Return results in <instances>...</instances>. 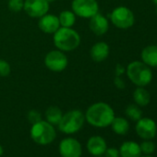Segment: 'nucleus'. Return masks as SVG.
I'll use <instances>...</instances> for the list:
<instances>
[{
    "mask_svg": "<svg viewBox=\"0 0 157 157\" xmlns=\"http://www.w3.org/2000/svg\"><path fill=\"white\" fill-rule=\"evenodd\" d=\"M84 116L85 120L93 127L106 128L115 118V112L108 104L98 102L89 106Z\"/></svg>",
    "mask_w": 157,
    "mask_h": 157,
    "instance_id": "1",
    "label": "nucleus"
},
{
    "mask_svg": "<svg viewBox=\"0 0 157 157\" xmlns=\"http://www.w3.org/2000/svg\"><path fill=\"white\" fill-rule=\"evenodd\" d=\"M54 44L62 52H70L77 49L81 44V36L72 28L60 27L54 33Z\"/></svg>",
    "mask_w": 157,
    "mask_h": 157,
    "instance_id": "2",
    "label": "nucleus"
},
{
    "mask_svg": "<svg viewBox=\"0 0 157 157\" xmlns=\"http://www.w3.org/2000/svg\"><path fill=\"white\" fill-rule=\"evenodd\" d=\"M127 75L132 83L138 87H145L152 80V71L141 61H133L127 67Z\"/></svg>",
    "mask_w": 157,
    "mask_h": 157,
    "instance_id": "3",
    "label": "nucleus"
},
{
    "mask_svg": "<svg viewBox=\"0 0 157 157\" xmlns=\"http://www.w3.org/2000/svg\"><path fill=\"white\" fill-rule=\"evenodd\" d=\"M85 121V116L81 110L73 109L63 114L57 127L61 132L70 135L81 130Z\"/></svg>",
    "mask_w": 157,
    "mask_h": 157,
    "instance_id": "4",
    "label": "nucleus"
},
{
    "mask_svg": "<svg viewBox=\"0 0 157 157\" xmlns=\"http://www.w3.org/2000/svg\"><path fill=\"white\" fill-rule=\"evenodd\" d=\"M30 134L32 140L39 145H48L56 137L55 126L43 119L32 125Z\"/></svg>",
    "mask_w": 157,
    "mask_h": 157,
    "instance_id": "5",
    "label": "nucleus"
},
{
    "mask_svg": "<svg viewBox=\"0 0 157 157\" xmlns=\"http://www.w3.org/2000/svg\"><path fill=\"white\" fill-rule=\"evenodd\" d=\"M71 9L76 16L83 19H91L98 13L99 5L96 0H73Z\"/></svg>",
    "mask_w": 157,
    "mask_h": 157,
    "instance_id": "6",
    "label": "nucleus"
},
{
    "mask_svg": "<svg viewBox=\"0 0 157 157\" xmlns=\"http://www.w3.org/2000/svg\"><path fill=\"white\" fill-rule=\"evenodd\" d=\"M112 23L119 29H128L133 26L135 17L133 12L127 7H117L110 14Z\"/></svg>",
    "mask_w": 157,
    "mask_h": 157,
    "instance_id": "7",
    "label": "nucleus"
},
{
    "mask_svg": "<svg viewBox=\"0 0 157 157\" xmlns=\"http://www.w3.org/2000/svg\"><path fill=\"white\" fill-rule=\"evenodd\" d=\"M68 60L66 54L60 50H52L44 57L45 67L54 72H61L67 67Z\"/></svg>",
    "mask_w": 157,
    "mask_h": 157,
    "instance_id": "8",
    "label": "nucleus"
},
{
    "mask_svg": "<svg viewBox=\"0 0 157 157\" xmlns=\"http://www.w3.org/2000/svg\"><path fill=\"white\" fill-rule=\"evenodd\" d=\"M58 151L61 157H82V155L81 142L72 137L63 139L59 143Z\"/></svg>",
    "mask_w": 157,
    "mask_h": 157,
    "instance_id": "9",
    "label": "nucleus"
},
{
    "mask_svg": "<svg viewBox=\"0 0 157 157\" xmlns=\"http://www.w3.org/2000/svg\"><path fill=\"white\" fill-rule=\"evenodd\" d=\"M136 133L142 140H152L157 133V126L153 119L150 117H141L135 126Z\"/></svg>",
    "mask_w": 157,
    "mask_h": 157,
    "instance_id": "10",
    "label": "nucleus"
},
{
    "mask_svg": "<svg viewBox=\"0 0 157 157\" xmlns=\"http://www.w3.org/2000/svg\"><path fill=\"white\" fill-rule=\"evenodd\" d=\"M49 2L47 0H24L23 10L31 18H41L49 10Z\"/></svg>",
    "mask_w": 157,
    "mask_h": 157,
    "instance_id": "11",
    "label": "nucleus"
},
{
    "mask_svg": "<svg viewBox=\"0 0 157 157\" xmlns=\"http://www.w3.org/2000/svg\"><path fill=\"white\" fill-rule=\"evenodd\" d=\"M39 19L40 20L38 22V27L44 33L54 34L60 28L58 17L54 14L46 13L45 15H44Z\"/></svg>",
    "mask_w": 157,
    "mask_h": 157,
    "instance_id": "12",
    "label": "nucleus"
},
{
    "mask_svg": "<svg viewBox=\"0 0 157 157\" xmlns=\"http://www.w3.org/2000/svg\"><path fill=\"white\" fill-rule=\"evenodd\" d=\"M89 27L95 35L101 36L107 33L109 29V23L107 19L98 12L90 19Z\"/></svg>",
    "mask_w": 157,
    "mask_h": 157,
    "instance_id": "13",
    "label": "nucleus"
},
{
    "mask_svg": "<svg viewBox=\"0 0 157 157\" xmlns=\"http://www.w3.org/2000/svg\"><path fill=\"white\" fill-rule=\"evenodd\" d=\"M86 148L92 155L98 156V155H103L105 153V150L107 149V144L103 137L95 135L88 140Z\"/></svg>",
    "mask_w": 157,
    "mask_h": 157,
    "instance_id": "14",
    "label": "nucleus"
},
{
    "mask_svg": "<svg viewBox=\"0 0 157 157\" xmlns=\"http://www.w3.org/2000/svg\"><path fill=\"white\" fill-rule=\"evenodd\" d=\"M90 56L94 62L100 63L105 61L109 56L108 44L105 42L95 43L90 50Z\"/></svg>",
    "mask_w": 157,
    "mask_h": 157,
    "instance_id": "15",
    "label": "nucleus"
},
{
    "mask_svg": "<svg viewBox=\"0 0 157 157\" xmlns=\"http://www.w3.org/2000/svg\"><path fill=\"white\" fill-rule=\"evenodd\" d=\"M118 151L120 157H140L142 154L140 144L132 140L123 142Z\"/></svg>",
    "mask_w": 157,
    "mask_h": 157,
    "instance_id": "16",
    "label": "nucleus"
},
{
    "mask_svg": "<svg viewBox=\"0 0 157 157\" xmlns=\"http://www.w3.org/2000/svg\"><path fill=\"white\" fill-rule=\"evenodd\" d=\"M141 60L150 67H157V45H148L141 52Z\"/></svg>",
    "mask_w": 157,
    "mask_h": 157,
    "instance_id": "17",
    "label": "nucleus"
},
{
    "mask_svg": "<svg viewBox=\"0 0 157 157\" xmlns=\"http://www.w3.org/2000/svg\"><path fill=\"white\" fill-rule=\"evenodd\" d=\"M110 126L112 128V130L117 135H126L129 129L128 121L121 117H115Z\"/></svg>",
    "mask_w": 157,
    "mask_h": 157,
    "instance_id": "18",
    "label": "nucleus"
},
{
    "mask_svg": "<svg viewBox=\"0 0 157 157\" xmlns=\"http://www.w3.org/2000/svg\"><path fill=\"white\" fill-rule=\"evenodd\" d=\"M133 99L137 105L146 106L151 101V95L147 90L143 87H138L133 93Z\"/></svg>",
    "mask_w": 157,
    "mask_h": 157,
    "instance_id": "19",
    "label": "nucleus"
},
{
    "mask_svg": "<svg viewBox=\"0 0 157 157\" xmlns=\"http://www.w3.org/2000/svg\"><path fill=\"white\" fill-rule=\"evenodd\" d=\"M63 113L57 106H49L45 111V120L53 126H57L62 118Z\"/></svg>",
    "mask_w": 157,
    "mask_h": 157,
    "instance_id": "20",
    "label": "nucleus"
},
{
    "mask_svg": "<svg viewBox=\"0 0 157 157\" xmlns=\"http://www.w3.org/2000/svg\"><path fill=\"white\" fill-rule=\"evenodd\" d=\"M57 17L59 20L60 27L71 28L76 22V15L73 11L70 10H63Z\"/></svg>",
    "mask_w": 157,
    "mask_h": 157,
    "instance_id": "21",
    "label": "nucleus"
},
{
    "mask_svg": "<svg viewBox=\"0 0 157 157\" xmlns=\"http://www.w3.org/2000/svg\"><path fill=\"white\" fill-rule=\"evenodd\" d=\"M126 116L131 119L132 121H138L139 119H140L142 117V111L140 110V106L135 105H128L125 110Z\"/></svg>",
    "mask_w": 157,
    "mask_h": 157,
    "instance_id": "22",
    "label": "nucleus"
},
{
    "mask_svg": "<svg viewBox=\"0 0 157 157\" xmlns=\"http://www.w3.org/2000/svg\"><path fill=\"white\" fill-rule=\"evenodd\" d=\"M140 147L141 152L147 155H151L155 151V144L153 141H151V140H144V141L140 144Z\"/></svg>",
    "mask_w": 157,
    "mask_h": 157,
    "instance_id": "23",
    "label": "nucleus"
},
{
    "mask_svg": "<svg viewBox=\"0 0 157 157\" xmlns=\"http://www.w3.org/2000/svg\"><path fill=\"white\" fill-rule=\"evenodd\" d=\"M8 7L12 12H21L24 7V0H9Z\"/></svg>",
    "mask_w": 157,
    "mask_h": 157,
    "instance_id": "24",
    "label": "nucleus"
},
{
    "mask_svg": "<svg viewBox=\"0 0 157 157\" xmlns=\"http://www.w3.org/2000/svg\"><path fill=\"white\" fill-rule=\"evenodd\" d=\"M11 72V67L9 62L0 59V77H8Z\"/></svg>",
    "mask_w": 157,
    "mask_h": 157,
    "instance_id": "25",
    "label": "nucleus"
},
{
    "mask_svg": "<svg viewBox=\"0 0 157 157\" xmlns=\"http://www.w3.org/2000/svg\"><path fill=\"white\" fill-rule=\"evenodd\" d=\"M27 118H28L29 122L33 125V124L37 123V122L42 120V115L37 110H31V111L28 112Z\"/></svg>",
    "mask_w": 157,
    "mask_h": 157,
    "instance_id": "26",
    "label": "nucleus"
},
{
    "mask_svg": "<svg viewBox=\"0 0 157 157\" xmlns=\"http://www.w3.org/2000/svg\"><path fill=\"white\" fill-rule=\"evenodd\" d=\"M105 157H120L119 154V151L117 148L111 147V148H107L104 153Z\"/></svg>",
    "mask_w": 157,
    "mask_h": 157,
    "instance_id": "27",
    "label": "nucleus"
},
{
    "mask_svg": "<svg viewBox=\"0 0 157 157\" xmlns=\"http://www.w3.org/2000/svg\"><path fill=\"white\" fill-rule=\"evenodd\" d=\"M114 83L116 85V87L117 89H124L126 87V84H125V82L122 80V78H120V76H117L115 78V80H114Z\"/></svg>",
    "mask_w": 157,
    "mask_h": 157,
    "instance_id": "28",
    "label": "nucleus"
},
{
    "mask_svg": "<svg viewBox=\"0 0 157 157\" xmlns=\"http://www.w3.org/2000/svg\"><path fill=\"white\" fill-rule=\"evenodd\" d=\"M124 71H125L124 67L120 64H117V67H116V74H117V76H120L121 74L124 73Z\"/></svg>",
    "mask_w": 157,
    "mask_h": 157,
    "instance_id": "29",
    "label": "nucleus"
},
{
    "mask_svg": "<svg viewBox=\"0 0 157 157\" xmlns=\"http://www.w3.org/2000/svg\"><path fill=\"white\" fill-rule=\"evenodd\" d=\"M3 153H4V149H3L2 145L0 144V157H1V156L3 155Z\"/></svg>",
    "mask_w": 157,
    "mask_h": 157,
    "instance_id": "30",
    "label": "nucleus"
},
{
    "mask_svg": "<svg viewBox=\"0 0 157 157\" xmlns=\"http://www.w3.org/2000/svg\"><path fill=\"white\" fill-rule=\"evenodd\" d=\"M140 157H153L152 155H147V154H144V155H140Z\"/></svg>",
    "mask_w": 157,
    "mask_h": 157,
    "instance_id": "31",
    "label": "nucleus"
},
{
    "mask_svg": "<svg viewBox=\"0 0 157 157\" xmlns=\"http://www.w3.org/2000/svg\"><path fill=\"white\" fill-rule=\"evenodd\" d=\"M47 1H48L49 3H52V2H54V1H56V0H47Z\"/></svg>",
    "mask_w": 157,
    "mask_h": 157,
    "instance_id": "32",
    "label": "nucleus"
},
{
    "mask_svg": "<svg viewBox=\"0 0 157 157\" xmlns=\"http://www.w3.org/2000/svg\"><path fill=\"white\" fill-rule=\"evenodd\" d=\"M152 2H153L155 5H157V0H152Z\"/></svg>",
    "mask_w": 157,
    "mask_h": 157,
    "instance_id": "33",
    "label": "nucleus"
},
{
    "mask_svg": "<svg viewBox=\"0 0 157 157\" xmlns=\"http://www.w3.org/2000/svg\"><path fill=\"white\" fill-rule=\"evenodd\" d=\"M94 157H105V155L103 154V155H98V156H94Z\"/></svg>",
    "mask_w": 157,
    "mask_h": 157,
    "instance_id": "34",
    "label": "nucleus"
},
{
    "mask_svg": "<svg viewBox=\"0 0 157 157\" xmlns=\"http://www.w3.org/2000/svg\"><path fill=\"white\" fill-rule=\"evenodd\" d=\"M156 14H157V5H156Z\"/></svg>",
    "mask_w": 157,
    "mask_h": 157,
    "instance_id": "35",
    "label": "nucleus"
}]
</instances>
